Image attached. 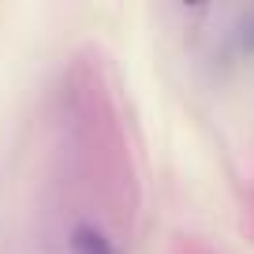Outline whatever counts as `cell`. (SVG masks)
I'll return each instance as SVG.
<instances>
[{"label": "cell", "instance_id": "obj_1", "mask_svg": "<svg viewBox=\"0 0 254 254\" xmlns=\"http://www.w3.org/2000/svg\"><path fill=\"white\" fill-rule=\"evenodd\" d=\"M75 254H112L109 239L94 228H79L75 232Z\"/></svg>", "mask_w": 254, "mask_h": 254}]
</instances>
